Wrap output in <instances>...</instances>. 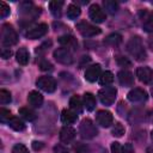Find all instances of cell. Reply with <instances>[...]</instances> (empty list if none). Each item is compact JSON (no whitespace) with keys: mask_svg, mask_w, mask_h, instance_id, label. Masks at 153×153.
I'll return each instance as SVG.
<instances>
[{"mask_svg":"<svg viewBox=\"0 0 153 153\" xmlns=\"http://www.w3.org/2000/svg\"><path fill=\"white\" fill-rule=\"evenodd\" d=\"M127 50L137 61H142L146 59V51L143 49L142 41L139 36H134L129 39V42L127 44Z\"/></svg>","mask_w":153,"mask_h":153,"instance_id":"6da1fadb","label":"cell"},{"mask_svg":"<svg viewBox=\"0 0 153 153\" xmlns=\"http://www.w3.org/2000/svg\"><path fill=\"white\" fill-rule=\"evenodd\" d=\"M18 42V35L12 25L4 24L1 26V43L4 47H11L17 44Z\"/></svg>","mask_w":153,"mask_h":153,"instance_id":"7a4b0ae2","label":"cell"},{"mask_svg":"<svg viewBox=\"0 0 153 153\" xmlns=\"http://www.w3.org/2000/svg\"><path fill=\"white\" fill-rule=\"evenodd\" d=\"M79 133L82 139H92L97 135L98 130L90 118H84L79 127Z\"/></svg>","mask_w":153,"mask_h":153,"instance_id":"3957f363","label":"cell"},{"mask_svg":"<svg viewBox=\"0 0 153 153\" xmlns=\"http://www.w3.org/2000/svg\"><path fill=\"white\" fill-rule=\"evenodd\" d=\"M116 94H117V90L111 86H106V87L99 90V92H98L99 99L104 105H111L116 99Z\"/></svg>","mask_w":153,"mask_h":153,"instance_id":"277c9868","label":"cell"},{"mask_svg":"<svg viewBox=\"0 0 153 153\" xmlns=\"http://www.w3.org/2000/svg\"><path fill=\"white\" fill-rule=\"evenodd\" d=\"M76 29L79 31V33L84 37H93L96 35L100 33V29L97 27L96 25H92L87 22H80L76 24Z\"/></svg>","mask_w":153,"mask_h":153,"instance_id":"5b68a950","label":"cell"},{"mask_svg":"<svg viewBox=\"0 0 153 153\" xmlns=\"http://www.w3.org/2000/svg\"><path fill=\"white\" fill-rule=\"evenodd\" d=\"M20 13L26 22H30L33 20L41 13V10L36 8L31 2H23L20 5Z\"/></svg>","mask_w":153,"mask_h":153,"instance_id":"8992f818","label":"cell"},{"mask_svg":"<svg viewBox=\"0 0 153 153\" xmlns=\"http://www.w3.org/2000/svg\"><path fill=\"white\" fill-rule=\"evenodd\" d=\"M47 32H48V25L45 23H41L32 27H29V30L25 32V37L29 39H37L43 37Z\"/></svg>","mask_w":153,"mask_h":153,"instance_id":"52a82bcc","label":"cell"},{"mask_svg":"<svg viewBox=\"0 0 153 153\" xmlns=\"http://www.w3.org/2000/svg\"><path fill=\"white\" fill-rule=\"evenodd\" d=\"M37 86L44 91V92H48V93H51L56 90V81L53 76H48V75H43V76H39L36 81Z\"/></svg>","mask_w":153,"mask_h":153,"instance_id":"ba28073f","label":"cell"},{"mask_svg":"<svg viewBox=\"0 0 153 153\" xmlns=\"http://www.w3.org/2000/svg\"><path fill=\"white\" fill-rule=\"evenodd\" d=\"M54 59L62 65H71L73 62V55L67 48H57L54 51Z\"/></svg>","mask_w":153,"mask_h":153,"instance_id":"9c48e42d","label":"cell"},{"mask_svg":"<svg viewBox=\"0 0 153 153\" xmlns=\"http://www.w3.org/2000/svg\"><path fill=\"white\" fill-rule=\"evenodd\" d=\"M88 16L90 18L92 19V22L94 23H103L105 19H106V16H105V12L100 8V6L93 4L90 6V10H88Z\"/></svg>","mask_w":153,"mask_h":153,"instance_id":"30bf717a","label":"cell"},{"mask_svg":"<svg viewBox=\"0 0 153 153\" xmlns=\"http://www.w3.org/2000/svg\"><path fill=\"white\" fill-rule=\"evenodd\" d=\"M128 99L133 103H141V102H145L147 99V92L140 87H135L133 90H130L128 92Z\"/></svg>","mask_w":153,"mask_h":153,"instance_id":"8fae6325","label":"cell"},{"mask_svg":"<svg viewBox=\"0 0 153 153\" xmlns=\"http://www.w3.org/2000/svg\"><path fill=\"white\" fill-rule=\"evenodd\" d=\"M96 121H97V123H98L99 126H102V127H105V128H106V127H110V126L112 124L114 118H112V115H111V112H110V111L99 110V111L97 112Z\"/></svg>","mask_w":153,"mask_h":153,"instance_id":"7c38bea8","label":"cell"},{"mask_svg":"<svg viewBox=\"0 0 153 153\" xmlns=\"http://www.w3.org/2000/svg\"><path fill=\"white\" fill-rule=\"evenodd\" d=\"M136 76L139 78V80L143 84H149L153 79V71L145 66V67H139L136 69Z\"/></svg>","mask_w":153,"mask_h":153,"instance_id":"4fadbf2b","label":"cell"},{"mask_svg":"<svg viewBox=\"0 0 153 153\" xmlns=\"http://www.w3.org/2000/svg\"><path fill=\"white\" fill-rule=\"evenodd\" d=\"M99 76H100V65L98 63L87 67V69L85 71V79L90 82H94L97 79H99Z\"/></svg>","mask_w":153,"mask_h":153,"instance_id":"5bb4252c","label":"cell"},{"mask_svg":"<svg viewBox=\"0 0 153 153\" xmlns=\"http://www.w3.org/2000/svg\"><path fill=\"white\" fill-rule=\"evenodd\" d=\"M59 43L61 45H63V48H67V49H76L78 48L76 38L72 35H63V36L59 37Z\"/></svg>","mask_w":153,"mask_h":153,"instance_id":"9a60e30c","label":"cell"},{"mask_svg":"<svg viewBox=\"0 0 153 153\" xmlns=\"http://www.w3.org/2000/svg\"><path fill=\"white\" fill-rule=\"evenodd\" d=\"M75 137V130L69 127V126H66L63 127L61 130H60V140L65 143H69L74 140Z\"/></svg>","mask_w":153,"mask_h":153,"instance_id":"2e32d148","label":"cell"},{"mask_svg":"<svg viewBox=\"0 0 153 153\" xmlns=\"http://www.w3.org/2000/svg\"><path fill=\"white\" fill-rule=\"evenodd\" d=\"M118 81L122 86H133L134 85V76L129 71H121L118 73Z\"/></svg>","mask_w":153,"mask_h":153,"instance_id":"e0dca14e","label":"cell"},{"mask_svg":"<svg viewBox=\"0 0 153 153\" xmlns=\"http://www.w3.org/2000/svg\"><path fill=\"white\" fill-rule=\"evenodd\" d=\"M29 104L33 108H41L43 104V96L37 91H31L27 96Z\"/></svg>","mask_w":153,"mask_h":153,"instance_id":"ac0fdd59","label":"cell"},{"mask_svg":"<svg viewBox=\"0 0 153 153\" xmlns=\"http://www.w3.org/2000/svg\"><path fill=\"white\" fill-rule=\"evenodd\" d=\"M76 118H78V115H76V112H74L73 110H71V109H65V110H62L61 120H62L63 123H66V124H72V123H74V122L76 121Z\"/></svg>","mask_w":153,"mask_h":153,"instance_id":"d6986e66","label":"cell"},{"mask_svg":"<svg viewBox=\"0 0 153 153\" xmlns=\"http://www.w3.org/2000/svg\"><path fill=\"white\" fill-rule=\"evenodd\" d=\"M29 57H30V56H29V51H27L26 48L22 47V48L18 49V51H17V54H16V60H17V62H18L19 65H22V66L27 65Z\"/></svg>","mask_w":153,"mask_h":153,"instance_id":"ffe728a7","label":"cell"},{"mask_svg":"<svg viewBox=\"0 0 153 153\" xmlns=\"http://www.w3.org/2000/svg\"><path fill=\"white\" fill-rule=\"evenodd\" d=\"M82 104L88 111L94 110V108H96V98H94V96L92 93H90V92H86L84 94V97H82Z\"/></svg>","mask_w":153,"mask_h":153,"instance_id":"44dd1931","label":"cell"},{"mask_svg":"<svg viewBox=\"0 0 153 153\" xmlns=\"http://www.w3.org/2000/svg\"><path fill=\"white\" fill-rule=\"evenodd\" d=\"M62 6H63V1H50L49 2L50 12L56 18L61 17V14H62Z\"/></svg>","mask_w":153,"mask_h":153,"instance_id":"7402d4cb","label":"cell"},{"mask_svg":"<svg viewBox=\"0 0 153 153\" xmlns=\"http://www.w3.org/2000/svg\"><path fill=\"white\" fill-rule=\"evenodd\" d=\"M82 102H81V98L79 96H73L71 99H69V106H71V110H73L74 112L76 114H80L82 111Z\"/></svg>","mask_w":153,"mask_h":153,"instance_id":"603a6c76","label":"cell"},{"mask_svg":"<svg viewBox=\"0 0 153 153\" xmlns=\"http://www.w3.org/2000/svg\"><path fill=\"white\" fill-rule=\"evenodd\" d=\"M80 13H81V11H80V7H79L78 5H75V4L68 5V7H67V17H68L69 19H75V18H78V17L80 16Z\"/></svg>","mask_w":153,"mask_h":153,"instance_id":"cb8c5ba5","label":"cell"},{"mask_svg":"<svg viewBox=\"0 0 153 153\" xmlns=\"http://www.w3.org/2000/svg\"><path fill=\"white\" fill-rule=\"evenodd\" d=\"M8 126H10L13 130H16V131H22V130L25 129L24 122H23L22 120H19L18 117H12V118L10 120V122H8Z\"/></svg>","mask_w":153,"mask_h":153,"instance_id":"d4e9b609","label":"cell"},{"mask_svg":"<svg viewBox=\"0 0 153 153\" xmlns=\"http://www.w3.org/2000/svg\"><path fill=\"white\" fill-rule=\"evenodd\" d=\"M103 6L106 10V12L110 13V14H115L117 12V10H118V4L116 1H114V0H104L103 1Z\"/></svg>","mask_w":153,"mask_h":153,"instance_id":"484cf974","label":"cell"},{"mask_svg":"<svg viewBox=\"0 0 153 153\" xmlns=\"http://www.w3.org/2000/svg\"><path fill=\"white\" fill-rule=\"evenodd\" d=\"M19 115L23 117V118H25L26 121H33V120H36V114H35V111L33 110H31V109H29V108H20L19 109Z\"/></svg>","mask_w":153,"mask_h":153,"instance_id":"4316f807","label":"cell"},{"mask_svg":"<svg viewBox=\"0 0 153 153\" xmlns=\"http://www.w3.org/2000/svg\"><path fill=\"white\" fill-rule=\"evenodd\" d=\"M112 81H114V74H112L110 71L103 72V73L100 74V76H99V82H100V85L108 86V85H110Z\"/></svg>","mask_w":153,"mask_h":153,"instance_id":"83f0119b","label":"cell"},{"mask_svg":"<svg viewBox=\"0 0 153 153\" xmlns=\"http://www.w3.org/2000/svg\"><path fill=\"white\" fill-rule=\"evenodd\" d=\"M121 41H122V36H121L120 33H111V35H109V36L105 38L104 43H106L108 45H112V47H114V45L120 44Z\"/></svg>","mask_w":153,"mask_h":153,"instance_id":"f1b7e54d","label":"cell"},{"mask_svg":"<svg viewBox=\"0 0 153 153\" xmlns=\"http://www.w3.org/2000/svg\"><path fill=\"white\" fill-rule=\"evenodd\" d=\"M143 30L147 32H153V12H151L143 22Z\"/></svg>","mask_w":153,"mask_h":153,"instance_id":"f546056e","label":"cell"},{"mask_svg":"<svg viewBox=\"0 0 153 153\" xmlns=\"http://www.w3.org/2000/svg\"><path fill=\"white\" fill-rule=\"evenodd\" d=\"M111 133H112L114 136H116V137H121V136L124 134V127H123L120 122H116V123L114 124L112 129H111Z\"/></svg>","mask_w":153,"mask_h":153,"instance_id":"4dcf8cb0","label":"cell"},{"mask_svg":"<svg viewBox=\"0 0 153 153\" xmlns=\"http://www.w3.org/2000/svg\"><path fill=\"white\" fill-rule=\"evenodd\" d=\"M11 118H12L11 111L7 110V109L1 108V109H0V121H1L2 123H8Z\"/></svg>","mask_w":153,"mask_h":153,"instance_id":"1f68e13d","label":"cell"},{"mask_svg":"<svg viewBox=\"0 0 153 153\" xmlns=\"http://www.w3.org/2000/svg\"><path fill=\"white\" fill-rule=\"evenodd\" d=\"M74 151L76 153H90V148L86 143H82V142H76L74 145Z\"/></svg>","mask_w":153,"mask_h":153,"instance_id":"d6a6232c","label":"cell"},{"mask_svg":"<svg viewBox=\"0 0 153 153\" xmlns=\"http://www.w3.org/2000/svg\"><path fill=\"white\" fill-rule=\"evenodd\" d=\"M11 102V93L6 90H0V103L8 104Z\"/></svg>","mask_w":153,"mask_h":153,"instance_id":"836d02e7","label":"cell"},{"mask_svg":"<svg viewBox=\"0 0 153 153\" xmlns=\"http://www.w3.org/2000/svg\"><path fill=\"white\" fill-rule=\"evenodd\" d=\"M8 14H10V7H8V5L6 2L1 1L0 2V17L1 18H5Z\"/></svg>","mask_w":153,"mask_h":153,"instance_id":"e575fe53","label":"cell"},{"mask_svg":"<svg viewBox=\"0 0 153 153\" xmlns=\"http://www.w3.org/2000/svg\"><path fill=\"white\" fill-rule=\"evenodd\" d=\"M12 153H29V151L23 143H17L12 148Z\"/></svg>","mask_w":153,"mask_h":153,"instance_id":"d590c367","label":"cell"},{"mask_svg":"<svg viewBox=\"0 0 153 153\" xmlns=\"http://www.w3.org/2000/svg\"><path fill=\"white\" fill-rule=\"evenodd\" d=\"M38 66H39L41 71H51L53 69V65L49 61H47V60H42Z\"/></svg>","mask_w":153,"mask_h":153,"instance_id":"8d00e7d4","label":"cell"},{"mask_svg":"<svg viewBox=\"0 0 153 153\" xmlns=\"http://www.w3.org/2000/svg\"><path fill=\"white\" fill-rule=\"evenodd\" d=\"M54 153H71L69 149L62 145H56L54 147Z\"/></svg>","mask_w":153,"mask_h":153,"instance_id":"74e56055","label":"cell"},{"mask_svg":"<svg viewBox=\"0 0 153 153\" xmlns=\"http://www.w3.org/2000/svg\"><path fill=\"white\" fill-rule=\"evenodd\" d=\"M111 153H122V146L118 142L111 143Z\"/></svg>","mask_w":153,"mask_h":153,"instance_id":"f35d334b","label":"cell"},{"mask_svg":"<svg viewBox=\"0 0 153 153\" xmlns=\"http://www.w3.org/2000/svg\"><path fill=\"white\" fill-rule=\"evenodd\" d=\"M117 62L122 67H129L130 66V61H128L126 57H122V56H118L117 57Z\"/></svg>","mask_w":153,"mask_h":153,"instance_id":"ab89813d","label":"cell"},{"mask_svg":"<svg viewBox=\"0 0 153 153\" xmlns=\"http://www.w3.org/2000/svg\"><path fill=\"white\" fill-rule=\"evenodd\" d=\"M122 153H135L133 145H131V143H126V145L122 147Z\"/></svg>","mask_w":153,"mask_h":153,"instance_id":"60d3db41","label":"cell"},{"mask_svg":"<svg viewBox=\"0 0 153 153\" xmlns=\"http://www.w3.org/2000/svg\"><path fill=\"white\" fill-rule=\"evenodd\" d=\"M12 55V51L10 48H2L1 49V57L2 59H8Z\"/></svg>","mask_w":153,"mask_h":153,"instance_id":"b9f144b4","label":"cell"},{"mask_svg":"<svg viewBox=\"0 0 153 153\" xmlns=\"http://www.w3.org/2000/svg\"><path fill=\"white\" fill-rule=\"evenodd\" d=\"M43 147H44V143L41 142V141H33V142H32V148H33L35 151H39V149H42Z\"/></svg>","mask_w":153,"mask_h":153,"instance_id":"7bdbcfd3","label":"cell"},{"mask_svg":"<svg viewBox=\"0 0 153 153\" xmlns=\"http://www.w3.org/2000/svg\"><path fill=\"white\" fill-rule=\"evenodd\" d=\"M148 47L151 48V50L153 51V35H151L148 37Z\"/></svg>","mask_w":153,"mask_h":153,"instance_id":"ee69618b","label":"cell"},{"mask_svg":"<svg viewBox=\"0 0 153 153\" xmlns=\"http://www.w3.org/2000/svg\"><path fill=\"white\" fill-rule=\"evenodd\" d=\"M147 153H153V146H151V147L147 148Z\"/></svg>","mask_w":153,"mask_h":153,"instance_id":"f6af8a7d","label":"cell"},{"mask_svg":"<svg viewBox=\"0 0 153 153\" xmlns=\"http://www.w3.org/2000/svg\"><path fill=\"white\" fill-rule=\"evenodd\" d=\"M152 139H153V131H152Z\"/></svg>","mask_w":153,"mask_h":153,"instance_id":"bcb514c9","label":"cell"},{"mask_svg":"<svg viewBox=\"0 0 153 153\" xmlns=\"http://www.w3.org/2000/svg\"><path fill=\"white\" fill-rule=\"evenodd\" d=\"M152 93H153V87H152Z\"/></svg>","mask_w":153,"mask_h":153,"instance_id":"7dc6e473","label":"cell"},{"mask_svg":"<svg viewBox=\"0 0 153 153\" xmlns=\"http://www.w3.org/2000/svg\"><path fill=\"white\" fill-rule=\"evenodd\" d=\"M152 118H153V115H152Z\"/></svg>","mask_w":153,"mask_h":153,"instance_id":"c3c4849f","label":"cell"}]
</instances>
